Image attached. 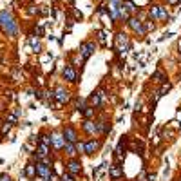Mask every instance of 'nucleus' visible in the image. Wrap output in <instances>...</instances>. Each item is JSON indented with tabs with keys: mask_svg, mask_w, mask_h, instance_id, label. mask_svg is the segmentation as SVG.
<instances>
[{
	"mask_svg": "<svg viewBox=\"0 0 181 181\" xmlns=\"http://www.w3.org/2000/svg\"><path fill=\"white\" fill-rule=\"evenodd\" d=\"M0 25H2L4 33H7L9 36H15L16 34V22L13 20V16H11L7 11H2L0 13Z\"/></svg>",
	"mask_w": 181,
	"mask_h": 181,
	"instance_id": "obj_1",
	"label": "nucleus"
},
{
	"mask_svg": "<svg viewBox=\"0 0 181 181\" xmlns=\"http://www.w3.org/2000/svg\"><path fill=\"white\" fill-rule=\"evenodd\" d=\"M127 24L129 27L132 29V31L136 33V34H139V36H145L147 34V29H145V24L139 20V18H134V16H129L127 18Z\"/></svg>",
	"mask_w": 181,
	"mask_h": 181,
	"instance_id": "obj_2",
	"label": "nucleus"
},
{
	"mask_svg": "<svg viewBox=\"0 0 181 181\" xmlns=\"http://www.w3.org/2000/svg\"><path fill=\"white\" fill-rule=\"evenodd\" d=\"M100 147H102V141H100V139H96V138H91V139H87V141H85V145H84V152L91 156V154L98 152Z\"/></svg>",
	"mask_w": 181,
	"mask_h": 181,
	"instance_id": "obj_3",
	"label": "nucleus"
},
{
	"mask_svg": "<svg viewBox=\"0 0 181 181\" xmlns=\"http://www.w3.org/2000/svg\"><path fill=\"white\" fill-rule=\"evenodd\" d=\"M121 4H123V0H109L107 9L111 13V18L112 20H118L120 18V7H121Z\"/></svg>",
	"mask_w": 181,
	"mask_h": 181,
	"instance_id": "obj_4",
	"label": "nucleus"
},
{
	"mask_svg": "<svg viewBox=\"0 0 181 181\" xmlns=\"http://www.w3.org/2000/svg\"><path fill=\"white\" fill-rule=\"evenodd\" d=\"M54 98H56V102L60 103V105H65V103H69V100H71V93L64 89V87H58L56 91H54Z\"/></svg>",
	"mask_w": 181,
	"mask_h": 181,
	"instance_id": "obj_5",
	"label": "nucleus"
},
{
	"mask_svg": "<svg viewBox=\"0 0 181 181\" xmlns=\"http://www.w3.org/2000/svg\"><path fill=\"white\" fill-rule=\"evenodd\" d=\"M96 49V43L94 42H84L80 45V56H82V60H87L91 54L94 53Z\"/></svg>",
	"mask_w": 181,
	"mask_h": 181,
	"instance_id": "obj_6",
	"label": "nucleus"
},
{
	"mask_svg": "<svg viewBox=\"0 0 181 181\" xmlns=\"http://www.w3.org/2000/svg\"><path fill=\"white\" fill-rule=\"evenodd\" d=\"M62 134H64L65 141H71V143H76V141H78V132H76V129L71 127V125H67V127L62 129Z\"/></svg>",
	"mask_w": 181,
	"mask_h": 181,
	"instance_id": "obj_7",
	"label": "nucleus"
},
{
	"mask_svg": "<svg viewBox=\"0 0 181 181\" xmlns=\"http://www.w3.org/2000/svg\"><path fill=\"white\" fill-rule=\"evenodd\" d=\"M65 169H67V172H71L73 176H78V174H82V163L76 160V158H71L69 163L65 165Z\"/></svg>",
	"mask_w": 181,
	"mask_h": 181,
	"instance_id": "obj_8",
	"label": "nucleus"
},
{
	"mask_svg": "<svg viewBox=\"0 0 181 181\" xmlns=\"http://www.w3.org/2000/svg\"><path fill=\"white\" fill-rule=\"evenodd\" d=\"M51 174V165L49 163H43V161H38L36 163V176H40V178H47Z\"/></svg>",
	"mask_w": 181,
	"mask_h": 181,
	"instance_id": "obj_9",
	"label": "nucleus"
},
{
	"mask_svg": "<svg viewBox=\"0 0 181 181\" xmlns=\"http://www.w3.org/2000/svg\"><path fill=\"white\" fill-rule=\"evenodd\" d=\"M109 178H111V179H120V178H123V167H121L120 163L111 165V167H109Z\"/></svg>",
	"mask_w": 181,
	"mask_h": 181,
	"instance_id": "obj_10",
	"label": "nucleus"
},
{
	"mask_svg": "<svg viewBox=\"0 0 181 181\" xmlns=\"http://www.w3.org/2000/svg\"><path fill=\"white\" fill-rule=\"evenodd\" d=\"M82 129H84V132H87L89 136L98 134V125H96V121H93V120H85L84 125H82Z\"/></svg>",
	"mask_w": 181,
	"mask_h": 181,
	"instance_id": "obj_11",
	"label": "nucleus"
},
{
	"mask_svg": "<svg viewBox=\"0 0 181 181\" xmlns=\"http://www.w3.org/2000/svg\"><path fill=\"white\" fill-rule=\"evenodd\" d=\"M64 154L67 158H76L78 156V149H76V143H71V141H65L64 145Z\"/></svg>",
	"mask_w": 181,
	"mask_h": 181,
	"instance_id": "obj_12",
	"label": "nucleus"
},
{
	"mask_svg": "<svg viewBox=\"0 0 181 181\" xmlns=\"http://www.w3.org/2000/svg\"><path fill=\"white\" fill-rule=\"evenodd\" d=\"M103 91H100V93H93V94L89 96V103L93 107H102V103H103Z\"/></svg>",
	"mask_w": 181,
	"mask_h": 181,
	"instance_id": "obj_13",
	"label": "nucleus"
},
{
	"mask_svg": "<svg viewBox=\"0 0 181 181\" xmlns=\"http://www.w3.org/2000/svg\"><path fill=\"white\" fill-rule=\"evenodd\" d=\"M62 75H64V78L67 80V82H71V84H75V82H76V71H75V67H73V65H65Z\"/></svg>",
	"mask_w": 181,
	"mask_h": 181,
	"instance_id": "obj_14",
	"label": "nucleus"
},
{
	"mask_svg": "<svg viewBox=\"0 0 181 181\" xmlns=\"http://www.w3.org/2000/svg\"><path fill=\"white\" fill-rule=\"evenodd\" d=\"M53 136V147L54 149H64V145H65V138H64V134L62 132H53L51 134Z\"/></svg>",
	"mask_w": 181,
	"mask_h": 181,
	"instance_id": "obj_15",
	"label": "nucleus"
},
{
	"mask_svg": "<svg viewBox=\"0 0 181 181\" xmlns=\"http://www.w3.org/2000/svg\"><path fill=\"white\" fill-rule=\"evenodd\" d=\"M49 150H51V147L40 141V145H38V149H36V158L40 160V158H43V156H49Z\"/></svg>",
	"mask_w": 181,
	"mask_h": 181,
	"instance_id": "obj_16",
	"label": "nucleus"
},
{
	"mask_svg": "<svg viewBox=\"0 0 181 181\" xmlns=\"http://www.w3.org/2000/svg\"><path fill=\"white\" fill-rule=\"evenodd\" d=\"M24 174H25L29 179H33V178L36 176V165H34V163H27V167H25Z\"/></svg>",
	"mask_w": 181,
	"mask_h": 181,
	"instance_id": "obj_17",
	"label": "nucleus"
},
{
	"mask_svg": "<svg viewBox=\"0 0 181 181\" xmlns=\"http://www.w3.org/2000/svg\"><path fill=\"white\" fill-rule=\"evenodd\" d=\"M29 45L33 47L34 53H40V51H42V43L38 42V36H31V38H29Z\"/></svg>",
	"mask_w": 181,
	"mask_h": 181,
	"instance_id": "obj_18",
	"label": "nucleus"
},
{
	"mask_svg": "<svg viewBox=\"0 0 181 181\" xmlns=\"http://www.w3.org/2000/svg\"><path fill=\"white\" fill-rule=\"evenodd\" d=\"M158 20H161V22L169 20V13H167V9L163 6H158Z\"/></svg>",
	"mask_w": 181,
	"mask_h": 181,
	"instance_id": "obj_19",
	"label": "nucleus"
},
{
	"mask_svg": "<svg viewBox=\"0 0 181 181\" xmlns=\"http://www.w3.org/2000/svg\"><path fill=\"white\" fill-rule=\"evenodd\" d=\"M82 112H84V118H85V120H91V118H94L96 107H93V105H91V107H85Z\"/></svg>",
	"mask_w": 181,
	"mask_h": 181,
	"instance_id": "obj_20",
	"label": "nucleus"
},
{
	"mask_svg": "<svg viewBox=\"0 0 181 181\" xmlns=\"http://www.w3.org/2000/svg\"><path fill=\"white\" fill-rule=\"evenodd\" d=\"M152 80L158 82V84H163V82H167V76L163 75V71H156V73L152 75Z\"/></svg>",
	"mask_w": 181,
	"mask_h": 181,
	"instance_id": "obj_21",
	"label": "nucleus"
},
{
	"mask_svg": "<svg viewBox=\"0 0 181 181\" xmlns=\"http://www.w3.org/2000/svg\"><path fill=\"white\" fill-rule=\"evenodd\" d=\"M123 150H125V138H121V139H120V143H118V149H116L118 160H121V156H123Z\"/></svg>",
	"mask_w": 181,
	"mask_h": 181,
	"instance_id": "obj_22",
	"label": "nucleus"
},
{
	"mask_svg": "<svg viewBox=\"0 0 181 181\" xmlns=\"http://www.w3.org/2000/svg\"><path fill=\"white\" fill-rule=\"evenodd\" d=\"M40 141L51 147V145H53V136H49V134H45V132H42V134H40Z\"/></svg>",
	"mask_w": 181,
	"mask_h": 181,
	"instance_id": "obj_23",
	"label": "nucleus"
},
{
	"mask_svg": "<svg viewBox=\"0 0 181 181\" xmlns=\"http://www.w3.org/2000/svg\"><path fill=\"white\" fill-rule=\"evenodd\" d=\"M123 6L129 9V13H136V11H138L136 4H134V2H130V0H123Z\"/></svg>",
	"mask_w": 181,
	"mask_h": 181,
	"instance_id": "obj_24",
	"label": "nucleus"
},
{
	"mask_svg": "<svg viewBox=\"0 0 181 181\" xmlns=\"http://www.w3.org/2000/svg\"><path fill=\"white\" fill-rule=\"evenodd\" d=\"M170 89H172V84H169V82H163V84H161V89H160V96L167 94Z\"/></svg>",
	"mask_w": 181,
	"mask_h": 181,
	"instance_id": "obj_25",
	"label": "nucleus"
},
{
	"mask_svg": "<svg viewBox=\"0 0 181 181\" xmlns=\"http://www.w3.org/2000/svg\"><path fill=\"white\" fill-rule=\"evenodd\" d=\"M96 38H98V42L102 43V45H107V34L103 31H98V33H96Z\"/></svg>",
	"mask_w": 181,
	"mask_h": 181,
	"instance_id": "obj_26",
	"label": "nucleus"
},
{
	"mask_svg": "<svg viewBox=\"0 0 181 181\" xmlns=\"http://www.w3.org/2000/svg\"><path fill=\"white\" fill-rule=\"evenodd\" d=\"M149 16L152 20H158V6H152L149 9Z\"/></svg>",
	"mask_w": 181,
	"mask_h": 181,
	"instance_id": "obj_27",
	"label": "nucleus"
},
{
	"mask_svg": "<svg viewBox=\"0 0 181 181\" xmlns=\"http://www.w3.org/2000/svg\"><path fill=\"white\" fill-rule=\"evenodd\" d=\"M60 181H75V176H73L71 172H65L64 176L60 178Z\"/></svg>",
	"mask_w": 181,
	"mask_h": 181,
	"instance_id": "obj_28",
	"label": "nucleus"
},
{
	"mask_svg": "<svg viewBox=\"0 0 181 181\" xmlns=\"http://www.w3.org/2000/svg\"><path fill=\"white\" fill-rule=\"evenodd\" d=\"M11 127H13V123H4V127H2V134H6L7 130H11Z\"/></svg>",
	"mask_w": 181,
	"mask_h": 181,
	"instance_id": "obj_29",
	"label": "nucleus"
},
{
	"mask_svg": "<svg viewBox=\"0 0 181 181\" xmlns=\"http://www.w3.org/2000/svg\"><path fill=\"white\" fill-rule=\"evenodd\" d=\"M7 121L15 125V123H16V114H9V116H7Z\"/></svg>",
	"mask_w": 181,
	"mask_h": 181,
	"instance_id": "obj_30",
	"label": "nucleus"
},
{
	"mask_svg": "<svg viewBox=\"0 0 181 181\" xmlns=\"http://www.w3.org/2000/svg\"><path fill=\"white\" fill-rule=\"evenodd\" d=\"M143 24H145V29L147 31H152L154 29V24H150V22H143Z\"/></svg>",
	"mask_w": 181,
	"mask_h": 181,
	"instance_id": "obj_31",
	"label": "nucleus"
},
{
	"mask_svg": "<svg viewBox=\"0 0 181 181\" xmlns=\"http://www.w3.org/2000/svg\"><path fill=\"white\" fill-rule=\"evenodd\" d=\"M0 181H11L7 174H0Z\"/></svg>",
	"mask_w": 181,
	"mask_h": 181,
	"instance_id": "obj_32",
	"label": "nucleus"
},
{
	"mask_svg": "<svg viewBox=\"0 0 181 181\" xmlns=\"http://www.w3.org/2000/svg\"><path fill=\"white\" fill-rule=\"evenodd\" d=\"M147 181H156V174H149L147 176Z\"/></svg>",
	"mask_w": 181,
	"mask_h": 181,
	"instance_id": "obj_33",
	"label": "nucleus"
},
{
	"mask_svg": "<svg viewBox=\"0 0 181 181\" xmlns=\"http://www.w3.org/2000/svg\"><path fill=\"white\" fill-rule=\"evenodd\" d=\"M167 2H169V4H170V6H176V4H178V2H179V0H167Z\"/></svg>",
	"mask_w": 181,
	"mask_h": 181,
	"instance_id": "obj_34",
	"label": "nucleus"
},
{
	"mask_svg": "<svg viewBox=\"0 0 181 181\" xmlns=\"http://www.w3.org/2000/svg\"><path fill=\"white\" fill-rule=\"evenodd\" d=\"M176 118H178V121H181V111L178 112V114H176ZM179 125H181V123H179Z\"/></svg>",
	"mask_w": 181,
	"mask_h": 181,
	"instance_id": "obj_35",
	"label": "nucleus"
},
{
	"mask_svg": "<svg viewBox=\"0 0 181 181\" xmlns=\"http://www.w3.org/2000/svg\"><path fill=\"white\" fill-rule=\"evenodd\" d=\"M98 2H100V0H98Z\"/></svg>",
	"mask_w": 181,
	"mask_h": 181,
	"instance_id": "obj_36",
	"label": "nucleus"
},
{
	"mask_svg": "<svg viewBox=\"0 0 181 181\" xmlns=\"http://www.w3.org/2000/svg\"><path fill=\"white\" fill-rule=\"evenodd\" d=\"M179 181H181V179H179Z\"/></svg>",
	"mask_w": 181,
	"mask_h": 181,
	"instance_id": "obj_37",
	"label": "nucleus"
}]
</instances>
